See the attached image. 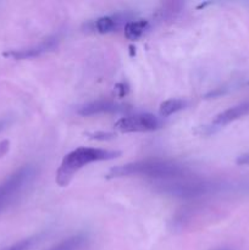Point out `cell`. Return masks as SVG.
<instances>
[{"mask_svg": "<svg viewBox=\"0 0 249 250\" xmlns=\"http://www.w3.org/2000/svg\"><path fill=\"white\" fill-rule=\"evenodd\" d=\"M58 45V41L55 37H50V38L45 39V41L41 42L37 45L28 46V48L22 49H12V50H7L2 53L5 58L15 59V60H26V59L37 58V56L42 55L44 53L54 50Z\"/></svg>", "mask_w": 249, "mask_h": 250, "instance_id": "obj_6", "label": "cell"}, {"mask_svg": "<svg viewBox=\"0 0 249 250\" xmlns=\"http://www.w3.org/2000/svg\"><path fill=\"white\" fill-rule=\"evenodd\" d=\"M160 120L151 114H136L131 116H124L115 124V128L124 133L156 131L160 128Z\"/></svg>", "mask_w": 249, "mask_h": 250, "instance_id": "obj_5", "label": "cell"}, {"mask_svg": "<svg viewBox=\"0 0 249 250\" xmlns=\"http://www.w3.org/2000/svg\"><path fill=\"white\" fill-rule=\"evenodd\" d=\"M181 6L182 4L181 2H165V4L161 5L160 9L158 10V17L160 20L164 19H171V17H175L177 12H180Z\"/></svg>", "mask_w": 249, "mask_h": 250, "instance_id": "obj_13", "label": "cell"}, {"mask_svg": "<svg viewBox=\"0 0 249 250\" xmlns=\"http://www.w3.org/2000/svg\"><path fill=\"white\" fill-rule=\"evenodd\" d=\"M187 102L183 99H168L161 103L160 105V115L161 116H170V115L176 114L177 111H181L185 109Z\"/></svg>", "mask_w": 249, "mask_h": 250, "instance_id": "obj_12", "label": "cell"}, {"mask_svg": "<svg viewBox=\"0 0 249 250\" xmlns=\"http://www.w3.org/2000/svg\"><path fill=\"white\" fill-rule=\"evenodd\" d=\"M9 146H10L9 141L0 142V158H1V156H4L5 154L9 151Z\"/></svg>", "mask_w": 249, "mask_h": 250, "instance_id": "obj_17", "label": "cell"}, {"mask_svg": "<svg viewBox=\"0 0 249 250\" xmlns=\"http://www.w3.org/2000/svg\"><path fill=\"white\" fill-rule=\"evenodd\" d=\"M126 111V106L109 99H98L83 105L77 110V114L82 116H92V115L107 114V112Z\"/></svg>", "mask_w": 249, "mask_h": 250, "instance_id": "obj_7", "label": "cell"}, {"mask_svg": "<svg viewBox=\"0 0 249 250\" xmlns=\"http://www.w3.org/2000/svg\"><path fill=\"white\" fill-rule=\"evenodd\" d=\"M37 242H38V237H29V238L17 242V243L6 247V248L1 250H31Z\"/></svg>", "mask_w": 249, "mask_h": 250, "instance_id": "obj_14", "label": "cell"}, {"mask_svg": "<svg viewBox=\"0 0 249 250\" xmlns=\"http://www.w3.org/2000/svg\"><path fill=\"white\" fill-rule=\"evenodd\" d=\"M121 155L117 150H107V149L87 148L80 146L71 153H68L61 161L58 171H56L55 181L60 187H66L72 181L76 173L82 170L84 166L98 161H107L116 159Z\"/></svg>", "mask_w": 249, "mask_h": 250, "instance_id": "obj_2", "label": "cell"}, {"mask_svg": "<svg viewBox=\"0 0 249 250\" xmlns=\"http://www.w3.org/2000/svg\"><path fill=\"white\" fill-rule=\"evenodd\" d=\"M158 190L160 193L172 195L177 198H198L212 193L217 188V185L214 182H210L207 180H200V178H190L183 177L177 180L170 181H160L156 185Z\"/></svg>", "mask_w": 249, "mask_h": 250, "instance_id": "obj_4", "label": "cell"}, {"mask_svg": "<svg viewBox=\"0 0 249 250\" xmlns=\"http://www.w3.org/2000/svg\"><path fill=\"white\" fill-rule=\"evenodd\" d=\"M5 126H6V121H0V132L5 128Z\"/></svg>", "mask_w": 249, "mask_h": 250, "instance_id": "obj_18", "label": "cell"}, {"mask_svg": "<svg viewBox=\"0 0 249 250\" xmlns=\"http://www.w3.org/2000/svg\"><path fill=\"white\" fill-rule=\"evenodd\" d=\"M34 177V166L23 165L0 183V214L16 202L17 198L33 182Z\"/></svg>", "mask_w": 249, "mask_h": 250, "instance_id": "obj_3", "label": "cell"}, {"mask_svg": "<svg viewBox=\"0 0 249 250\" xmlns=\"http://www.w3.org/2000/svg\"><path fill=\"white\" fill-rule=\"evenodd\" d=\"M149 27V22L146 20H137V21L127 22L124 26V36L131 41H137L141 38Z\"/></svg>", "mask_w": 249, "mask_h": 250, "instance_id": "obj_9", "label": "cell"}, {"mask_svg": "<svg viewBox=\"0 0 249 250\" xmlns=\"http://www.w3.org/2000/svg\"><path fill=\"white\" fill-rule=\"evenodd\" d=\"M249 114V100L248 102H243L241 104H237L234 106L228 107L225 111L220 112L219 115H216V117L212 121V125L215 127H221L225 125L231 124L232 121H236V120L241 119V117L246 116Z\"/></svg>", "mask_w": 249, "mask_h": 250, "instance_id": "obj_8", "label": "cell"}, {"mask_svg": "<svg viewBox=\"0 0 249 250\" xmlns=\"http://www.w3.org/2000/svg\"><path fill=\"white\" fill-rule=\"evenodd\" d=\"M236 163L238 165H249V153H244L237 158Z\"/></svg>", "mask_w": 249, "mask_h": 250, "instance_id": "obj_16", "label": "cell"}, {"mask_svg": "<svg viewBox=\"0 0 249 250\" xmlns=\"http://www.w3.org/2000/svg\"><path fill=\"white\" fill-rule=\"evenodd\" d=\"M188 170L181 164L163 159H145L134 161L111 168L107 173V178L129 177L141 176L159 181H170L187 177Z\"/></svg>", "mask_w": 249, "mask_h": 250, "instance_id": "obj_1", "label": "cell"}, {"mask_svg": "<svg viewBox=\"0 0 249 250\" xmlns=\"http://www.w3.org/2000/svg\"><path fill=\"white\" fill-rule=\"evenodd\" d=\"M116 137V134L111 133V132H94V133L89 134V138L97 139V141H107V139H112Z\"/></svg>", "mask_w": 249, "mask_h": 250, "instance_id": "obj_15", "label": "cell"}, {"mask_svg": "<svg viewBox=\"0 0 249 250\" xmlns=\"http://www.w3.org/2000/svg\"><path fill=\"white\" fill-rule=\"evenodd\" d=\"M85 237L82 234H77V236H72L70 238L65 239V241L60 242L59 244L54 246L53 248L49 250H80L85 244Z\"/></svg>", "mask_w": 249, "mask_h": 250, "instance_id": "obj_11", "label": "cell"}, {"mask_svg": "<svg viewBox=\"0 0 249 250\" xmlns=\"http://www.w3.org/2000/svg\"><path fill=\"white\" fill-rule=\"evenodd\" d=\"M121 17L120 16H103L94 21V29L99 33H109L119 28L121 24Z\"/></svg>", "mask_w": 249, "mask_h": 250, "instance_id": "obj_10", "label": "cell"}]
</instances>
